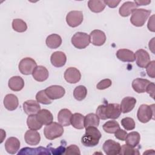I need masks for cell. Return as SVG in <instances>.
I'll return each instance as SVG.
<instances>
[{"instance_id": "24", "label": "cell", "mask_w": 155, "mask_h": 155, "mask_svg": "<svg viewBox=\"0 0 155 155\" xmlns=\"http://www.w3.org/2000/svg\"><path fill=\"white\" fill-rule=\"evenodd\" d=\"M8 85L10 90L15 91H19L24 87V81L21 76H15L9 79Z\"/></svg>"}, {"instance_id": "1", "label": "cell", "mask_w": 155, "mask_h": 155, "mask_svg": "<svg viewBox=\"0 0 155 155\" xmlns=\"http://www.w3.org/2000/svg\"><path fill=\"white\" fill-rule=\"evenodd\" d=\"M121 110L118 104H105L100 105L96 109V114L102 120L107 119H117L120 114Z\"/></svg>"}, {"instance_id": "32", "label": "cell", "mask_w": 155, "mask_h": 155, "mask_svg": "<svg viewBox=\"0 0 155 155\" xmlns=\"http://www.w3.org/2000/svg\"><path fill=\"white\" fill-rule=\"evenodd\" d=\"M104 1L90 0L88 2V6L90 10L94 13H99L104 10L105 7Z\"/></svg>"}, {"instance_id": "27", "label": "cell", "mask_w": 155, "mask_h": 155, "mask_svg": "<svg viewBox=\"0 0 155 155\" xmlns=\"http://www.w3.org/2000/svg\"><path fill=\"white\" fill-rule=\"evenodd\" d=\"M45 43L47 46L51 49H55L60 47L62 44V39L58 34H51L47 36Z\"/></svg>"}, {"instance_id": "31", "label": "cell", "mask_w": 155, "mask_h": 155, "mask_svg": "<svg viewBox=\"0 0 155 155\" xmlns=\"http://www.w3.org/2000/svg\"><path fill=\"white\" fill-rule=\"evenodd\" d=\"M140 140V136L139 133L136 131H132L127 134L125 141L126 142V143L129 146L135 147L139 143Z\"/></svg>"}, {"instance_id": "6", "label": "cell", "mask_w": 155, "mask_h": 155, "mask_svg": "<svg viewBox=\"0 0 155 155\" xmlns=\"http://www.w3.org/2000/svg\"><path fill=\"white\" fill-rule=\"evenodd\" d=\"M71 41L76 48L84 49L90 44V36L86 33L77 32L73 36Z\"/></svg>"}, {"instance_id": "37", "label": "cell", "mask_w": 155, "mask_h": 155, "mask_svg": "<svg viewBox=\"0 0 155 155\" xmlns=\"http://www.w3.org/2000/svg\"><path fill=\"white\" fill-rule=\"evenodd\" d=\"M36 99L39 103L44 105H48L51 104V99H50L47 95L45 90H41L38 91L36 95Z\"/></svg>"}, {"instance_id": "18", "label": "cell", "mask_w": 155, "mask_h": 155, "mask_svg": "<svg viewBox=\"0 0 155 155\" xmlns=\"http://www.w3.org/2000/svg\"><path fill=\"white\" fill-rule=\"evenodd\" d=\"M116 54L117 59L122 62H132L135 61L134 53L128 49H119L117 51Z\"/></svg>"}, {"instance_id": "36", "label": "cell", "mask_w": 155, "mask_h": 155, "mask_svg": "<svg viewBox=\"0 0 155 155\" xmlns=\"http://www.w3.org/2000/svg\"><path fill=\"white\" fill-rule=\"evenodd\" d=\"M12 28L15 31L22 33L27 30V25L23 20L21 19H15L12 22Z\"/></svg>"}, {"instance_id": "48", "label": "cell", "mask_w": 155, "mask_h": 155, "mask_svg": "<svg viewBox=\"0 0 155 155\" xmlns=\"http://www.w3.org/2000/svg\"><path fill=\"white\" fill-rule=\"evenodd\" d=\"M154 38H153L150 42H149V45H148V47H149V48L150 50L153 53H154Z\"/></svg>"}, {"instance_id": "3", "label": "cell", "mask_w": 155, "mask_h": 155, "mask_svg": "<svg viewBox=\"0 0 155 155\" xmlns=\"http://www.w3.org/2000/svg\"><path fill=\"white\" fill-rule=\"evenodd\" d=\"M151 12V10L144 8H136L131 13L132 15L130 18L131 23L136 27L143 26L150 15Z\"/></svg>"}, {"instance_id": "17", "label": "cell", "mask_w": 155, "mask_h": 155, "mask_svg": "<svg viewBox=\"0 0 155 155\" xmlns=\"http://www.w3.org/2000/svg\"><path fill=\"white\" fill-rule=\"evenodd\" d=\"M25 142L30 145H36L41 140L40 134L36 130H27L24 135Z\"/></svg>"}, {"instance_id": "44", "label": "cell", "mask_w": 155, "mask_h": 155, "mask_svg": "<svg viewBox=\"0 0 155 155\" xmlns=\"http://www.w3.org/2000/svg\"><path fill=\"white\" fill-rule=\"evenodd\" d=\"M154 87H155V85L153 82H150L147 88H146V92H147L150 95V96L153 98V99H154Z\"/></svg>"}, {"instance_id": "16", "label": "cell", "mask_w": 155, "mask_h": 155, "mask_svg": "<svg viewBox=\"0 0 155 155\" xmlns=\"http://www.w3.org/2000/svg\"><path fill=\"white\" fill-rule=\"evenodd\" d=\"M20 148V142L16 137H10L5 143V148L7 153L14 154L17 153Z\"/></svg>"}, {"instance_id": "11", "label": "cell", "mask_w": 155, "mask_h": 155, "mask_svg": "<svg viewBox=\"0 0 155 155\" xmlns=\"http://www.w3.org/2000/svg\"><path fill=\"white\" fill-rule=\"evenodd\" d=\"M47 95L51 100L58 99L62 97L65 93V89L60 85H51L44 90Z\"/></svg>"}, {"instance_id": "21", "label": "cell", "mask_w": 155, "mask_h": 155, "mask_svg": "<svg viewBox=\"0 0 155 155\" xmlns=\"http://www.w3.org/2000/svg\"><path fill=\"white\" fill-rule=\"evenodd\" d=\"M19 102L17 96L13 94H7L4 99V105L9 111H13L18 107Z\"/></svg>"}, {"instance_id": "33", "label": "cell", "mask_w": 155, "mask_h": 155, "mask_svg": "<svg viewBox=\"0 0 155 155\" xmlns=\"http://www.w3.org/2000/svg\"><path fill=\"white\" fill-rule=\"evenodd\" d=\"M27 124L28 128L33 130H38L42 127V124L38 120L36 114L29 115L27 119Z\"/></svg>"}, {"instance_id": "34", "label": "cell", "mask_w": 155, "mask_h": 155, "mask_svg": "<svg viewBox=\"0 0 155 155\" xmlns=\"http://www.w3.org/2000/svg\"><path fill=\"white\" fill-rule=\"evenodd\" d=\"M102 128L105 132L113 134L115 133L116 131L120 128V126L118 122L116 120H109L103 125Z\"/></svg>"}, {"instance_id": "38", "label": "cell", "mask_w": 155, "mask_h": 155, "mask_svg": "<svg viewBox=\"0 0 155 155\" xmlns=\"http://www.w3.org/2000/svg\"><path fill=\"white\" fill-rule=\"evenodd\" d=\"M139 152L138 150L134 149V147H130L127 144L122 145L120 148L119 154L122 155H127V154H131V155H138L139 154Z\"/></svg>"}, {"instance_id": "19", "label": "cell", "mask_w": 155, "mask_h": 155, "mask_svg": "<svg viewBox=\"0 0 155 155\" xmlns=\"http://www.w3.org/2000/svg\"><path fill=\"white\" fill-rule=\"evenodd\" d=\"M48 71L44 66H37L32 73L33 78L38 82H43L47 79L48 78Z\"/></svg>"}, {"instance_id": "8", "label": "cell", "mask_w": 155, "mask_h": 155, "mask_svg": "<svg viewBox=\"0 0 155 155\" xmlns=\"http://www.w3.org/2000/svg\"><path fill=\"white\" fill-rule=\"evenodd\" d=\"M83 13L81 11H71L67 15L66 22L71 27L79 26L83 21Z\"/></svg>"}, {"instance_id": "4", "label": "cell", "mask_w": 155, "mask_h": 155, "mask_svg": "<svg viewBox=\"0 0 155 155\" xmlns=\"http://www.w3.org/2000/svg\"><path fill=\"white\" fill-rule=\"evenodd\" d=\"M137 117L142 123H147L151 119H154V104L141 105L137 110Z\"/></svg>"}, {"instance_id": "15", "label": "cell", "mask_w": 155, "mask_h": 155, "mask_svg": "<svg viewBox=\"0 0 155 155\" xmlns=\"http://www.w3.org/2000/svg\"><path fill=\"white\" fill-rule=\"evenodd\" d=\"M51 64L55 67H63L67 61L65 54L61 51H57L52 53L50 57Z\"/></svg>"}, {"instance_id": "26", "label": "cell", "mask_w": 155, "mask_h": 155, "mask_svg": "<svg viewBox=\"0 0 155 155\" xmlns=\"http://www.w3.org/2000/svg\"><path fill=\"white\" fill-rule=\"evenodd\" d=\"M49 150H50L42 147L35 148L25 147L21 149L18 153V154H50L51 153Z\"/></svg>"}, {"instance_id": "29", "label": "cell", "mask_w": 155, "mask_h": 155, "mask_svg": "<svg viewBox=\"0 0 155 155\" xmlns=\"http://www.w3.org/2000/svg\"><path fill=\"white\" fill-rule=\"evenodd\" d=\"M84 118L85 117L81 113H76L72 114L71 117V125L78 130H81L84 128Z\"/></svg>"}, {"instance_id": "39", "label": "cell", "mask_w": 155, "mask_h": 155, "mask_svg": "<svg viewBox=\"0 0 155 155\" xmlns=\"http://www.w3.org/2000/svg\"><path fill=\"white\" fill-rule=\"evenodd\" d=\"M121 125L126 130H133L135 128V122L133 118L124 117L121 120Z\"/></svg>"}, {"instance_id": "40", "label": "cell", "mask_w": 155, "mask_h": 155, "mask_svg": "<svg viewBox=\"0 0 155 155\" xmlns=\"http://www.w3.org/2000/svg\"><path fill=\"white\" fill-rule=\"evenodd\" d=\"M112 82L110 79H104L101 81L96 85V88L98 90H104L108 88L111 85Z\"/></svg>"}, {"instance_id": "7", "label": "cell", "mask_w": 155, "mask_h": 155, "mask_svg": "<svg viewBox=\"0 0 155 155\" xmlns=\"http://www.w3.org/2000/svg\"><path fill=\"white\" fill-rule=\"evenodd\" d=\"M37 67L36 61L31 58H23L19 64V70L24 75L32 74L33 71Z\"/></svg>"}, {"instance_id": "22", "label": "cell", "mask_w": 155, "mask_h": 155, "mask_svg": "<svg viewBox=\"0 0 155 155\" xmlns=\"http://www.w3.org/2000/svg\"><path fill=\"white\" fill-rule=\"evenodd\" d=\"M151 82L146 79L136 78L132 82V87L137 93H145L148 85Z\"/></svg>"}, {"instance_id": "10", "label": "cell", "mask_w": 155, "mask_h": 155, "mask_svg": "<svg viewBox=\"0 0 155 155\" xmlns=\"http://www.w3.org/2000/svg\"><path fill=\"white\" fill-rule=\"evenodd\" d=\"M134 54L137 65L140 68H146L150 62V56L148 53L143 49H139L136 51Z\"/></svg>"}, {"instance_id": "45", "label": "cell", "mask_w": 155, "mask_h": 155, "mask_svg": "<svg viewBox=\"0 0 155 155\" xmlns=\"http://www.w3.org/2000/svg\"><path fill=\"white\" fill-rule=\"evenodd\" d=\"M154 15H152L149 21H148V25H147V27H148V28L150 31H153V32H154L155 31V29H154Z\"/></svg>"}, {"instance_id": "14", "label": "cell", "mask_w": 155, "mask_h": 155, "mask_svg": "<svg viewBox=\"0 0 155 155\" xmlns=\"http://www.w3.org/2000/svg\"><path fill=\"white\" fill-rule=\"evenodd\" d=\"M23 110L28 116L36 114L41 110V106L38 101L28 100L23 104Z\"/></svg>"}, {"instance_id": "20", "label": "cell", "mask_w": 155, "mask_h": 155, "mask_svg": "<svg viewBox=\"0 0 155 155\" xmlns=\"http://www.w3.org/2000/svg\"><path fill=\"white\" fill-rule=\"evenodd\" d=\"M72 113L67 108H64L61 110L58 114V120L59 123L64 126L67 127L71 124V117Z\"/></svg>"}, {"instance_id": "42", "label": "cell", "mask_w": 155, "mask_h": 155, "mask_svg": "<svg viewBox=\"0 0 155 155\" xmlns=\"http://www.w3.org/2000/svg\"><path fill=\"white\" fill-rule=\"evenodd\" d=\"M154 64H155V61H150V62L148 64V65L146 67L147 73L148 75L151 78H154V77H155Z\"/></svg>"}, {"instance_id": "23", "label": "cell", "mask_w": 155, "mask_h": 155, "mask_svg": "<svg viewBox=\"0 0 155 155\" xmlns=\"http://www.w3.org/2000/svg\"><path fill=\"white\" fill-rule=\"evenodd\" d=\"M136 104V99L133 97L127 96L124 97L120 105L121 111L123 113H127L131 111Z\"/></svg>"}, {"instance_id": "13", "label": "cell", "mask_w": 155, "mask_h": 155, "mask_svg": "<svg viewBox=\"0 0 155 155\" xmlns=\"http://www.w3.org/2000/svg\"><path fill=\"white\" fill-rule=\"evenodd\" d=\"M90 42L96 46L102 45L106 41V36L104 31L100 30H94L90 35Z\"/></svg>"}, {"instance_id": "9", "label": "cell", "mask_w": 155, "mask_h": 155, "mask_svg": "<svg viewBox=\"0 0 155 155\" xmlns=\"http://www.w3.org/2000/svg\"><path fill=\"white\" fill-rule=\"evenodd\" d=\"M103 150L107 155H117L120 153L121 146L119 143L108 139L106 140L103 144Z\"/></svg>"}, {"instance_id": "46", "label": "cell", "mask_w": 155, "mask_h": 155, "mask_svg": "<svg viewBox=\"0 0 155 155\" xmlns=\"http://www.w3.org/2000/svg\"><path fill=\"white\" fill-rule=\"evenodd\" d=\"M105 5H107L110 8H115L120 3V1H104Z\"/></svg>"}, {"instance_id": "2", "label": "cell", "mask_w": 155, "mask_h": 155, "mask_svg": "<svg viewBox=\"0 0 155 155\" xmlns=\"http://www.w3.org/2000/svg\"><path fill=\"white\" fill-rule=\"evenodd\" d=\"M102 135L99 130L95 127H89L86 128L85 133L82 137L81 142L85 147H93L99 143Z\"/></svg>"}, {"instance_id": "30", "label": "cell", "mask_w": 155, "mask_h": 155, "mask_svg": "<svg viewBox=\"0 0 155 155\" xmlns=\"http://www.w3.org/2000/svg\"><path fill=\"white\" fill-rule=\"evenodd\" d=\"M99 124V118L96 114L89 113L84 118V128L89 127H97Z\"/></svg>"}, {"instance_id": "5", "label": "cell", "mask_w": 155, "mask_h": 155, "mask_svg": "<svg viewBox=\"0 0 155 155\" xmlns=\"http://www.w3.org/2000/svg\"><path fill=\"white\" fill-rule=\"evenodd\" d=\"M64 133L62 125L57 122H53L45 126L44 130L45 137L49 140H53L61 137Z\"/></svg>"}, {"instance_id": "12", "label": "cell", "mask_w": 155, "mask_h": 155, "mask_svg": "<svg viewBox=\"0 0 155 155\" xmlns=\"http://www.w3.org/2000/svg\"><path fill=\"white\" fill-rule=\"evenodd\" d=\"M64 78L70 84H76L81 80V74L76 68L69 67L64 73Z\"/></svg>"}, {"instance_id": "43", "label": "cell", "mask_w": 155, "mask_h": 155, "mask_svg": "<svg viewBox=\"0 0 155 155\" xmlns=\"http://www.w3.org/2000/svg\"><path fill=\"white\" fill-rule=\"evenodd\" d=\"M114 136L116 139L122 141H125L126 137L127 136V133L126 131L119 128L116 131V133H114Z\"/></svg>"}, {"instance_id": "25", "label": "cell", "mask_w": 155, "mask_h": 155, "mask_svg": "<svg viewBox=\"0 0 155 155\" xmlns=\"http://www.w3.org/2000/svg\"><path fill=\"white\" fill-rule=\"evenodd\" d=\"M37 118L38 120L42 124L47 125L53 120V116L51 113L47 110V109H42L41 110L36 114Z\"/></svg>"}, {"instance_id": "41", "label": "cell", "mask_w": 155, "mask_h": 155, "mask_svg": "<svg viewBox=\"0 0 155 155\" xmlns=\"http://www.w3.org/2000/svg\"><path fill=\"white\" fill-rule=\"evenodd\" d=\"M79 148L76 145H70L66 149L65 154H80Z\"/></svg>"}, {"instance_id": "47", "label": "cell", "mask_w": 155, "mask_h": 155, "mask_svg": "<svg viewBox=\"0 0 155 155\" xmlns=\"http://www.w3.org/2000/svg\"><path fill=\"white\" fill-rule=\"evenodd\" d=\"M137 6L146 5L151 3V1H134V2Z\"/></svg>"}, {"instance_id": "35", "label": "cell", "mask_w": 155, "mask_h": 155, "mask_svg": "<svg viewBox=\"0 0 155 155\" xmlns=\"http://www.w3.org/2000/svg\"><path fill=\"white\" fill-rule=\"evenodd\" d=\"M87 94V90L84 85H79L76 87L73 91L74 97L79 101L84 100Z\"/></svg>"}, {"instance_id": "28", "label": "cell", "mask_w": 155, "mask_h": 155, "mask_svg": "<svg viewBox=\"0 0 155 155\" xmlns=\"http://www.w3.org/2000/svg\"><path fill=\"white\" fill-rule=\"evenodd\" d=\"M137 7V6L134 2H125L120 7L119 10V14L123 17L128 16L134 10L136 9Z\"/></svg>"}]
</instances>
